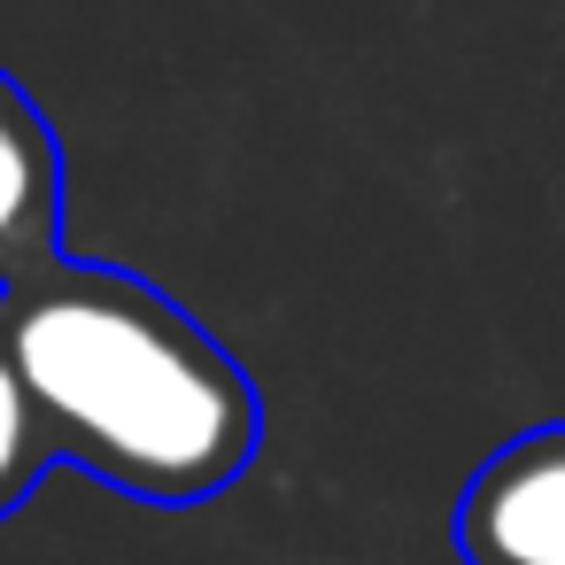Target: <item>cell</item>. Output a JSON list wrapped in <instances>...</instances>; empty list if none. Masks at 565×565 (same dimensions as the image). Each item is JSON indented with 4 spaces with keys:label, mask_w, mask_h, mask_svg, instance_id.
Returning a JSON list of instances; mask_svg holds the SVG:
<instances>
[{
    "label": "cell",
    "mask_w": 565,
    "mask_h": 565,
    "mask_svg": "<svg viewBox=\"0 0 565 565\" xmlns=\"http://www.w3.org/2000/svg\"><path fill=\"white\" fill-rule=\"evenodd\" d=\"M63 256V148L32 94L0 71V295Z\"/></svg>",
    "instance_id": "3"
},
{
    "label": "cell",
    "mask_w": 565,
    "mask_h": 565,
    "mask_svg": "<svg viewBox=\"0 0 565 565\" xmlns=\"http://www.w3.org/2000/svg\"><path fill=\"white\" fill-rule=\"evenodd\" d=\"M449 534L465 565H565V418L488 449Z\"/></svg>",
    "instance_id": "2"
},
{
    "label": "cell",
    "mask_w": 565,
    "mask_h": 565,
    "mask_svg": "<svg viewBox=\"0 0 565 565\" xmlns=\"http://www.w3.org/2000/svg\"><path fill=\"white\" fill-rule=\"evenodd\" d=\"M0 349L32 395L47 457L140 503H202L233 488L264 441L241 356L132 271L55 256L0 295Z\"/></svg>",
    "instance_id": "1"
},
{
    "label": "cell",
    "mask_w": 565,
    "mask_h": 565,
    "mask_svg": "<svg viewBox=\"0 0 565 565\" xmlns=\"http://www.w3.org/2000/svg\"><path fill=\"white\" fill-rule=\"evenodd\" d=\"M47 465H55V457H47V434H40V418H32V395H24L9 349H0V519L32 495V480H40Z\"/></svg>",
    "instance_id": "4"
}]
</instances>
